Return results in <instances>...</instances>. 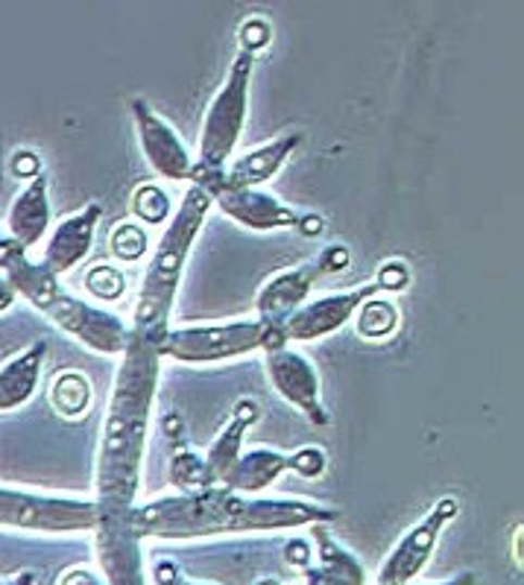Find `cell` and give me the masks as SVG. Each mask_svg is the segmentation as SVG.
Wrapping results in <instances>:
<instances>
[{
    "label": "cell",
    "mask_w": 524,
    "mask_h": 585,
    "mask_svg": "<svg viewBox=\"0 0 524 585\" xmlns=\"http://www.w3.org/2000/svg\"><path fill=\"white\" fill-rule=\"evenodd\" d=\"M337 519V510L311 500L244 498L226 486L182 491L176 498L155 500L135 512L133 527L144 536L194 538L247 530H285L302 524H323Z\"/></svg>",
    "instance_id": "obj_1"
},
{
    "label": "cell",
    "mask_w": 524,
    "mask_h": 585,
    "mask_svg": "<svg viewBox=\"0 0 524 585\" xmlns=\"http://www.w3.org/2000/svg\"><path fill=\"white\" fill-rule=\"evenodd\" d=\"M159 349L141 334H129L124 366L112 389L100 451V495L112 507H126L138 491L144 436L159 387Z\"/></svg>",
    "instance_id": "obj_2"
},
{
    "label": "cell",
    "mask_w": 524,
    "mask_h": 585,
    "mask_svg": "<svg viewBox=\"0 0 524 585\" xmlns=\"http://www.w3.org/2000/svg\"><path fill=\"white\" fill-rule=\"evenodd\" d=\"M209 211L211 197L202 188L191 185L188 194L182 197V206L173 211L171 223L164 228L162 240L150 258V266L144 273L138 308H135V334H141L144 340L153 343L155 349L164 340V334L171 331L167 320H171L173 299H176L194 240L200 235Z\"/></svg>",
    "instance_id": "obj_3"
},
{
    "label": "cell",
    "mask_w": 524,
    "mask_h": 585,
    "mask_svg": "<svg viewBox=\"0 0 524 585\" xmlns=\"http://www.w3.org/2000/svg\"><path fill=\"white\" fill-rule=\"evenodd\" d=\"M7 273H10V282L15 290L24 292L29 302L41 308L45 313H50L67 334L79 337L86 346L103 351V354H117V351L126 349L129 334H126L124 322L112 316V313L97 311L91 304L67 296L59 287L57 275L48 273L45 266L29 264L27 258L21 256L18 261H12L7 266Z\"/></svg>",
    "instance_id": "obj_4"
},
{
    "label": "cell",
    "mask_w": 524,
    "mask_h": 585,
    "mask_svg": "<svg viewBox=\"0 0 524 585\" xmlns=\"http://www.w3.org/2000/svg\"><path fill=\"white\" fill-rule=\"evenodd\" d=\"M252 71H255V53L238 50L226 71V79L220 83L217 95L205 109L200 129V159L194 161V173L226 171L247 123Z\"/></svg>",
    "instance_id": "obj_5"
},
{
    "label": "cell",
    "mask_w": 524,
    "mask_h": 585,
    "mask_svg": "<svg viewBox=\"0 0 524 585\" xmlns=\"http://www.w3.org/2000/svg\"><path fill=\"white\" fill-rule=\"evenodd\" d=\"M264 346V328L258 320H235L223 325H194L173 328L159 343L162 358H176L185 363H214L258 351Z\"/></svg>",
    "instance_id": "obj_6"
},
{
    "label": "cell",
    "mask_w": 524,
    "mask_h": 585,
    "mask_svg": "<svg viewBox=\"0 0 524 585\" xmlns=\"http://www.w3.org/2000/svg\"><path fill=\"white\" fill-rule=\"evenodd\" d=\"M209 197L211 202H217L226 217L238 220L240 226L252 228V232H276V228H299L302 235H320L323 232V217L294 211L282 199L258 188H217L211 190Z\"/></svg>",
    "instance_id": "obj_7"
},
{
    "label": "cell",
    "mask_w": 524,
    "mask_h": 585,
    "mask_svg": "<svg viewBox=\"0 0 524 585\" xmlns=\"http://www.w3.org/2000/svg\"><path fill=\"white\" fill-rule=\"evenodd\" d=\"M458 515V498H439L434 510L404 533L384 568L378 571V585H408L422 568L428 565L431 553L437 548L439 533L448 521Z\"/></svg>",
    "instance_id": "obj_8"
},
{
    "label": "cell",
    "mask_w": 524,
    "mask_h": 585,
    "mask_svg": "<svg viewBox=\"0 0 524 585\" xmlns=\"http://www.w3.org/2000/svg\"><path fill=\"white\" fill-rule=\"evenodd\" d=\"M267 358V375L270 384L276 389L278 396L285 398L287 404H294L296 410L311 419V425L323 427L328 425V410L323 404V389H320V375H316L314 363L302 358L294 349H276L264 351Z\"/></svg>",
    "instance_id": "obj_9"
},
{
    "label": "cell",
    "mask_w": 524,
    "mask_h": 585,
    "mask_svg": "<svg viewBox=\"0 0 524 585\" xmlns=\"http://www.w3.org/2000/svg\"><path fill=\"white\" fill-rule=\"evenodd\" d=\"M133 117L141 150L147 155V161L153 164V171L162 173L164 179L171 182H191V152L182 144V138L176 135L171 123L164 121L159 112H153V105L141 100V97L133 100Z\"/></svg>",
    "instance_id": "obj_10"
},
{
    "label": "cell",
    "mask_w": 524,
    "mask_h": 585,
    "mask_svg": "<svg viewBox=\"0 0 524 585\" xmlns=\"http://www.w3.org/2000/svg\"><path fill=\"white\" fill-rule=\"evenodd\" d=\"M372 296H378V284L375 282L352 287V290L328 292V296H320L314 302L302 304L285 322L287 343H311L325 337V334H334L337 328H344L346 322L358 313V308Z\"/></svg>",
    "instance_id": "obj_11"
},
{
    "label": "cell",
    "mask_w": 524,
    "mask_h": 585,
    "mask_svg": "<svg viewBox=\"0 0 524 585\" xmlns=\"http://www.w3.org/2000/svg\"><path fill=\"white\" fill-rule=\"evenodd\" d=\"M328 273L323 256L311 258L305 264L290 266L285 273L273 275L261 292H258V322L270 331H282L285 334V322L294 316L302 304H305L308 292L316 284V278H323Z\"/></svg>",
    "instance_id": "obj_12"
},
{
    "label": "cell",
    "mask_w": 524,
    "mask_h": 585,
    "mask_svg": "<svg viewBox=\"0 0 524 585\" xmlns=\"http://www.w3.org/2000/svg\"><path fill=\"white\" fill-rule=\"evenodd\" d=\"M299 144H302V133L278 135V138H273V141L264 144V147H258V150L247 152V155H240V159H235L232 164H226L223 176L211 179L209 185H202V190L211 194V190L217 188H258V185L273 179V176L285 167V161L294 155Z\"/></svg>",
    "instance_id": "obj_13"
},
{
    "label": "cell",
    "mask_w": 524,
    "mask_h": 585,
    "mask_svg": "<svg viewBox=\"0 0 524 585\" xmlns=\"http://www.w3.org/2000/svg\"><path fill=\"white\" fill-rule=\"evenodd\" d=\"M97 220H100V206L97 202L86 206L74 217L62 220L57 232H53V237H50L45 264L41 266L53 275L67 273L71 266H77L88 256V249H91Z\"/></svg>",
    "instance_id": "obj_14"
},
{
    "label": "cell",
    "mask_w": 524,
    "mask_h": 585,
    "mask_svg": "<svg viewBox=\"0 0 524 585\" xmlns=\"http://www.w3.org/2000/svg\"><path fill=\"white\" fill-rule=\"evenodd\" d=\"M258 415H261V407L252 398H240L235 410H232L229 422L220 427V434L214 436V443H211L209 453H205V463H209L211 477H214L217 486H223L226 474L232 472V465L238 463L244 434L252 427V422H258Z\"/></svg>",
    "instance_id": "obj_15"
},
{
    "label": "cell",
    "mask_w": 524,
    "mask_h": 585,
    "mask_svg": "<svg viewBox=\"0 0 524 585\" xmlns=\"http://www.w3.org/2000/svg\"><path fill=\"white\" fill-rule=\"evenodd\" d=\"M50 202H48V179L36 176L27 188L21 190L10 208V237L21 249L39 244L41 235L48 232Z\"/></svg>",
    "instance_id": "obj_16"
},
{
    "label": "cell",
    "mask_w": 524,
    "mask_h": 585,
    "mask_svg": "<svg viewBox=\"0 0 524 585\" xmlns=\"http://www.w3.org/2000/svg\"><path fill=\"white\" fill-rule=\"evenodd\" d=\"M287 472V457L270 448H255V451L240 453L238 463L232 465L223 486L232 491H261L273 486L278 474Z\"/></svg>",
    "instance_id": "obj_17"
},
{
    "label": "cell",
    "mask_w": 524,
    "mask_h": 585,
    "mask_svg": "<svg viewBox=\"0 0 524 585\" xmlns=\"http://www.w3.org/2000/svg\"><path fill=\"white\" fill-rule=\"evenodd\" d=\"M41 358H45V343H36L33 349L21 351L0 369V410L24 404L33 389L39 384Z\"/></svg>",
    "instance_id": "obj_18"
},
{
    "label": "cell",
    "mask_w": 524,
    "mask_h": 585,
    "mask_svg": "<svg viewBox=\"0 0 524 585\" xmlns=\"http://www.w3.org/2000/svg\"><path fill=\"white\" fill-rule=\"evenodd\" d=\"M396 328H399V308L390 299L372 296L354 313V331L361 334L363 340H384Z\"/></svg>",
    "instance_id": "obj_19"
},
{
    "label": "cell",
    "mask_w": 524,
    "mask_h": 585,
    "mask_svg": "<svg viewBox=\"0 0 524 585\" xmlns=\"http://www.w3.org/2000/svg\"><path fill=\"white\" fill-rule=\"evenodd\" d=\"M50 401L57 407V413L65 419H79L91 404V387L83 372H59L53 387H50Z\"/></svg>",
    "instance_id": "obj_20"
},
{
    "label": "cell",
    "mask_w": 524,
    "mask_h": 585,
    "mask_svg": "<svg viewBox=\"0 0 524 585\" xmlns=\"http://www.w3.org/2000/svg\"><path fill=\"white\" fill-rule=\"evenodd\" d=\"M171 483L179 491H200L209 486H217L211 477L209 463L202 460L200 453L188 451V448H176L171 460Z\"/></svg>",
    "instance_id": "obj_21"
},
{
    "label": "cell",
    "mask_w": 524,
    "mask_h": 585,
    "mask_svg": "<svg viewBox=\"0 0 524 585\" xmlns=\"http://www.w3.org/2000/svg\"><path fill=\"white\" fill-rule=\"evenodd\" d=\"M133 211L135 217H141L144 223L155 226V223H164V220L173 214L171 197H167V190H162L159 185H144V188L135 190Z\"/></svg>",
    "instance_id": "obj_22"
},
{
    "label": "cell",
    "mask_w": 524,
    "mask_h": 585,
    "mask_svg": "<svg viewBox=\"0 0 524 585\" xmlns=\"http://www.w3.org/2000/svg\"><path fill=\"white\" fill-rule=\"evenodd\" d=\"M86 287L95 292L97 299H103V302H112V299H121L126 290V278L124 273L112 264H100L95 266L86 278Z\"/></svg>",
    "instance_id": "obj_23"
},
{
    "label": "cell",
    "mask_w": 524,
    "mask_h": 585,
    "mask_svg": "<svg viewBox=\"0 0 524 585\" xmlns=\"http://www.w3.org/2000/svg\"><path fill=\"white\" fill-rule=\"evenodd\" d=\"M112 249L124 261H138L147 252V232L135 223H121L112 232Z\"/></svg>",
    "instance_id": "obj_24"
},
{
    "label": "cell",
    "mask_w": 524,
    "mask_h": 585,
    "mask_svg": "<svg viewBox=\"0 0 524 585\" xmlns=\"http://www.w3.org/2000/svg\"><path fill=\"white\" fill-rule=\"evenodd\" d=\"M287 469H294L296 474H302L308 481H314V477H320V474L328 469V457H325L323 448L305 445V448H299V451L287 457Z\"/></svg>",
    "instance_id": "obj_25"
},
{
    "label": "cell",
    "mask_w": 524,
    "mask_h": 585,
    "mask_svg": "<svg viewBox=\"0 0 524 585\" xmlns=\"http://www.w3.org/2000/svg\"><path fill=\"white\" fill-rule=\"evenodd\" d=\"M238 41H240V50H249V53H255L258 57V50L267 48L270 24L264 18L244 21V27H240V33H238Z\"/></svg>",
    "instance_id": "obj_26"
},
{
    "label": "cell",
    "mask_w": 524,
    "mask_h": 585,
    "mask_svg": "<svg viewBox=\"0 0 524 585\" xmlns=\"http://www.w3.org/2000/svg\"><path fill=\"white\" fill-rule=\"evenodd\" d=\"M375 284H378V290H404L410 284L408 266L401 264V261H387V264H382L378 275H375Z\"/></svg>",
    "instance_id": "obj_27"
},
{
    "label": "cell",
    "mask_w": 524,
    "mask_h": 585,
    "mask_svg": "<svg viewBox=\"0 0 524 585\" xmlns=\"http://www.w3.org/2000/svg\"><path fill=\"white\" fill-rule=\"evenodd\" d=\"M39 167H41V161L36 152L21 150L12 155V173H15V176H24V179H27V176H41Z\"/></svg>",
    "instance_id": "obj_28"
},
{
    "label": "cell",
    "mask_w": 524,
    "mask_h": 585,
    "mask_svg": "<svg viewBox=\"0 0 524 585\" xmlns=\"http://www.w3.org/2000/svg\"><path fill=\"white\" fill-rule=\"evenodd\" d=\"M285 557H287V562H294V565H308V559H311V548H308L302 538H294V542H287Z\"/></svg>",
    "instance_id": "obj_29"
},
{
    "label": "cell",
    "mask_w": 524,
    "mask_h": 585,
    "mask_svg": "<svg viewBox=\"0 0 524 585\" xmlns=\"http://www.w3.org/2000/svg\"><path fill=\"white\" fill-rule=\"evenodd\" d=\"M21 256H24V249H21V246L15 244L12 237L0 235V266L7 270V266H10L12 261H18Z\"/></svg>",
    "instance_id": "obj_30"
},
{
    "label": "cell",
    "mask_w": 524,
    "mask_h": 585,
    "mask_svg": "<svg viewBox=\"0 0 524 585\" xmlns=\"http://www.w3.org/2000/svg\"><path fill=\"white\" fill-rule=\"evenodd\" d=\"M62 585H100V583H97L88 571H71V574L62 576Z\"/></svg>",
    "instance_id": "obj_31"
},
{
    "label": "cell",
    "mask_w": 524,
    "mask_h": 585,
    "mask_svg": "<svg viewBox=\"0 0 524 585\" xmlns=\"http://www.w3.org/2000/svg\"><path fill=\"white\" fill-rule=\"evenodd\" d=\"M12 299H15V287H12L10 278L0 275V311H7L12 304Z\"/></svg>",
    "instance_id": "obj_32"
},
{
    "label": "cell",
    "mask_w": 524,
    "mask_h": 585,
    "mask_svg": "<svg viewBox=\"0 0 524 585\" xmlns=\"http://www.w3.org/2000/svg\"><path fill=\"white\" fill-rule=\"evenodd\" d=\"M475 583V574H460L458 580H451V583H439V585H472Z\"/></svg>",
    "instance_id": "obj_33"
},
{
    "label": "cell",
    "mask_w": 524,
    "mask_h": 585,
    "mask_svg": "<svg viewBox=\"0 0 524 585\" xmlns=\"http://www.w3.org/2000/svg\"><path fill=\"white\" fill-rule=\"evenodd\" d=\"M171 585H200V583H182L179 576H176V580H173V583H171Z\"/></svg>",
    "instance_id": "obj_34"
},
{
    "label": "cell",
    "mask_w": 524,
    "mask_h": 585,
    "mask_svg": "<svg viewBox=\"0 0 524 585\" xmlns=\"http://www.w3.org/2000/svg\"><path fill=\"white\" fill-rule=\"evenodd\" d=\"M261 585H278V583H273V580H267V583H261Z\"/></svg>",
    "instance_id": "obj_35"
}]
</instances>
